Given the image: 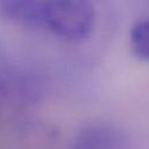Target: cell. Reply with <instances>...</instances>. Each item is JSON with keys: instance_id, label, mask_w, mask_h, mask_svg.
Returning <instances> with one entry per match:
<instances>
[{"instance_id": "6da1fadb", "label": "cell", "mask_w": 149, "mask_h": 149, "mask_svg": "<svg viewBox=\"0 0 149 149\" xmlns=\"http://www.w3.org/2000/svg\"><path fill=\"white\" fill-rule=\"evenodd\" d=\"M95 22L90 0H44V26L68 40L87 38Z\"/></svg>"}, {"instance_id": "7a4b0ae2", "label": "cell", "mask_w": 149, "mask_h": 149, "mask_svg": "<svg viewBox=\"0 0 149 149\" xmlns=\"http://www.w3.org/2000/svg\"><path fill=\"white\" fill-rule=\"evenodd\" d=\"M0 16L27 28L44 26V0H0Z\"/></svg>"}, {"instance_id": "3957f363", "label": "cell", "mask_w": 149, "mask_h": 149, "mask_svg": "<svg viewBox=\"0 0 149 149\" xmlns=\"http://www.w3.org/2000/svg\"><path fill=\"white\" fill-rule=\"evenodd\" d=\"M130 44L133 54L143 61H149V20L138 21L131 29Z\"/></svg>"}, {"instance_id": "277c9868", "label": "cell", "mask_w": 149, "mask_h": 149, "mask_svg": "<svg viewBox=\"0 0 149 149\" xmlns=\"http://www.w3.org/2000/svg\"><path fill=\"white\" fill-rule=\"evenodd\" d=\"M0 97H1V89H0Z\"/></svg>"}]
</instances>
